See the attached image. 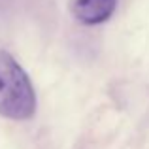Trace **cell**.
I'll return each mask as SVG.
<instances>
[{
  "label": "cell",
  "mask_w": 149,
  "mask_h": 149,
  "mask_svg": "<svg viewBox=\"0 0 149 149\" xmlns=\"http://www.w3.org/2000/svg\"><path fill=\"white\" fill-rule=\"evenodd\" d=\"M36 113V93L29 74L6 49H0V117L29 121Z\"/></svg>",
  "instance_id": "6da1fadb"
},
{
  "label": "cell",
  "mask_w": 149,
  "mask_h": 149,
  "mask_svg": "<svg viewBox=\"0 0 149 149\" xmlns=\"http://www.w3.org/2000/svg\"><path fill=\"white\" fill-rule=\"evenodd\" d=\"M117 0H70V13L81 25L95 26L113 15Z\"/></svg>",
  "instance_id": "7a4b0ae2"
}]
</instances>
